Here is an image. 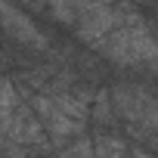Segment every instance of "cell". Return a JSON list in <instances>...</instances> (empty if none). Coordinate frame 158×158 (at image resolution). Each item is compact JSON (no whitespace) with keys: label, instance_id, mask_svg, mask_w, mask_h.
Returning a JSON list of instances; mask_svg holds the SVG:
<instances>
[{"label":"cell","instance_id":"cell-1","mask_svg":"<svg viewBox=\"0 0 158 158\" xmlns=\"http://www.w3.org/2000/svg\"><path fill=\"white\" fill-rule=\"evenodd\" d=\"M109 62L121 65V68H143L152 71L155 68V37H152V25L133 10V3L124 6L118 25L106 34V40L96 47Z\"/></svg>","mask_w":158,"mask_h":158},{"label":"cell","instance_id":"cell-2","mask_svg":"<svg viewBox=\"0 0 158 158\" xmlns=\"http://www.w3.org/2000/svg\"><path fill=\"white\" fill-rule=\"evenodd\" d=\"M115 118L127 124V130L136 139H146L149 149L155 146V127H158V102L149 87L139 84H115L109 90Z\"/></svg>","mask_w":158,"mask_h":158},{"label":"cell","instance_id":"cell-3","mask_svg":"<svg viewBox=\"0 0 158 158\" xmlns=\"http://www.w3.org/2000/svg\"><path fill=\"white\" fill-rule=\"evenodd\" d=\"M28 106H31V112L37 115V121H40L47 139L53 143V152H56L62 143H68L71 136H81L84 127H87L84 121H74L71 115H65V112L56 106V99H53L50 93H44V90H37Z\"/></svg>","mask_w":158,"mask_h":158},{"label":"cell","instance_id":"cell-4","mask_svg":"<svg viewBox=\"0 0 158 158\" xmlns=\"http://www.w3.org/2000/svg\"><path fill=\"white\" fill-rule=\"evenodd\" d=\"M0 31H3L10 40H16L19 47H25V50H34V53L50 50V37L44 34V28L28 13L13 6L10 0H0Z\"/></svg>","mask_w":158,"mask_h":158},{"label":"cell","instance_id":"cell-5","mask_svg":"<svg viewBox=\"0 0 158 158\" xmlns=\"http://www.w3.org/2000/svg\"><path fill=\"white\" fill-rule=\"evenodd\" d=\"M124 6H127V0H112V3H102V6H90V10H84L81 16L74 19V25H71L74 34H77V40L96 50V47L106 40V34L118 25Z\"/></svg>","mask_w":158,"mask_h":158},{"label":"cell","instance_id":"cell-6","mask_svg":"<svg viewBox=\"0 0 158 158\" xmlns=\"http://www.w3.org/2000/svg\"><path fill=\"white\" fill-rule=\"evenodd\" d=\"M93 155H115V158H121V155H149L152 149H136V146H130V143H124L121 136H115V133H93Z\"/></svg>","mask_w":158,"mask_h":158}]
</instances>
